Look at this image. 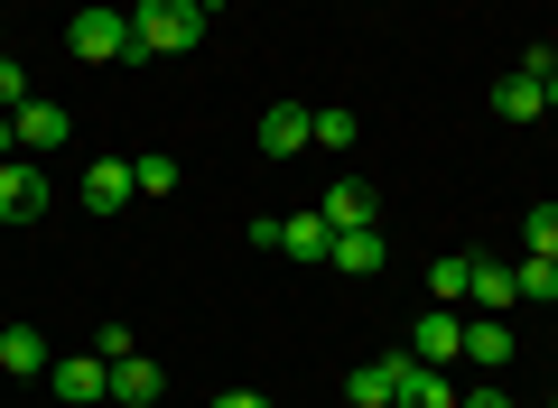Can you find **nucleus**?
I'll return each instance as SVG.
<instances>
[{"label":"nucleus","instance_id":"obj_30","mask_svg":"<svg viewBox=\"0 0 558 408\" xmlns=\"http://www.w3.org/2000/svg\"><path fill=\"white\" fill-rule=\"evenodd\" d=\"M205 10H215V0H205Z\"/></svg>","mask_w":558,"mask_h":408},{"label":"nucleus","instance_id":"obj_23","mask_svg":"<svg viewBox=\"0 0 558 408\" xmlns=\"http://www.w3.org/2000/svg\"><path fill=\"white\" fill-rule=\"evenodd\" d=\"M28 102H38V94H28V75H20L10 57H0V112H28Z\"/></svg>","mask_w":558,"mask_h":408},{"label":"nucleus","instance_id":"obj_5","mask_svg":"<svg viewBox=\"0 0 558 408\" xmlns=\"http://www.w3.org/2000/svg\"><path fill=\"white\" fill-rule=\"evenodd\" d=\"M47 371H57V399H65V408L112 399V362H102V353H65V362H47Z\"/></svg>","mask_w":558,"mask_h":408},{"label":"nucleus","instance_id":"obj_22","mask_svg":"<svg viewBox=\"0 0 558 408\" xmlns=\"http://www.w3.org/2000/svg\"><path fill=\"white\" fill-rule=\"evenodd\" d=\"M521 242H531V251H549V260H558V205H531V223H521Z\"/></svg>","mask_w":558,"mask_h":408},{"label":"nucleus","instance_id":"obj_13","mask_svg":"<svg viewBox=\"0 0 558 408\" xmlns=\"http://www.w3.org/2000/svg\"><path fill=\"white\" fill-rule=\"evenodd\" d=\"M326 270H336V279H373V270H381V223H363V233H336Z\"/></svg>","mask_w":558,"mask_h":408},{"label":"nucleus","instance_id":"obj_6","mask_svg":"<svg viewBox=\"0 0 558 408\" xmlns=\"http://www.w3.org/2000/svg\"><path fill=\"white\" fill-rule=\"evenodd\" d=\"M317 214H326V233H363V223L381 214V195L363 186V176H336V186L317 195Z\"/></svg>","mask_w":558,"mask_h":408},{"label":"nucleus","instance_id":"obj_31","mask_svg":"<svg viewBox=\"0 0 558 408\" xmlns=\"http://www.w3.org/2000/svg\"><path fill=\"white\" fill-rule=\"evenodd\" d=\"M549 408H558V399H549Z\"/></svg>","mask_w":558,"mask_h":408},{"label":"nucleus","instance_id":"obj_17","mask_svg":"<svg viewBox=\"0 0 558 408\" xmlns=\"http://www.w3.org/2000/svg\"><path fill=\"white\" fill-rule=\"evenodd\" d=\"M494 112H502V121H539V112H549V94H539V75H521V65H512V75L494 84Z\"/></svg>","mask_w":558,"mask_h":408},{"label":"nucleus","instance_id":"obj_19","mask_svg":"<svg viewBox=\"0 0 558 408\" xmlns=\"http://www.w3.org/2000/svg\"><path fill=\"white\" fill-rule=\"evenodd\" d=\"M354 139H363V131H354V112H344V102H326V112L307 121V149H336V158H354Z\"/></svg>","mask_w":558,"mask_h":408},{"label":"nucleus","instance_id":"obj_25","mask_svg":"<svg viewBox=\"0 0 558 408\" xmlns=\"http://www.w3.org/2000/svg\"><path fill=\"white\" fill-rule=\"evenodd\" d=\"M215 408H270V399H260V390H223Z\"/></svg>","mask_w":558,"mask_h":408},{"label":"nucleus","instance_id":"obj_29","mask_svg":"<svg viewBox=\"0 0 558 408\" xmlns=\"http://www.w3.org/2000/svg\"><path fill=\"white\" fill-rule=\"evenodd\" d=\"M0 38H10V28H0Z\"/></svg>","mask_w":558,"mask_h":408},{"label":"nucleus","instance_id":"obj_24","mask_svg":"<svg viewBox=\"0 0 558 408\" xmlns=\"http://www.w3.org/2000/svg\"><path fill=\"white\" fill-rule=\"evenodd\" d=\"M457 408H512V399H502V381H484V390H457Z\"/></svg>","mask_w":558,"mask_h":408},{"label":"nucleus","instance_id":"obj_9","mask_svg":"<svg viewBox=\"0 0 558 408\" xmlns=\"http://www.w3.org/2000/svg\"><path fill=\"white\" fill-rule=\"evenodd\" d=\"M512 297H521L512 260H475V279H465V307H475V316H512Z\"/></svg>","mask_w":558,"mask_h":408},{"label":"nucleus","instance_id":"obj_3","mask_svg":"<svg viewBox=\"0 0 558 408\" xmlns=\"http://www.w3.org/2000/svg\"><path fill=\"white\" fill-rule=\"evenodd\" d=\"M10 139H20V158H57L65 139H75V121H65V102H28V112H10Z\"/></svg>","mask_w":558,"mask_h":408},{"label":"nucleus","instance_id":"obj_2","mask_svg":"<svg viewBox=\"0 0 558 408\" xmlns=\"http://www.w3.org/2000/svg\"><path fill=\"white\" fill-rule=\"evenodd\" d=\"M65 57H84V65H121L131 57V10H75V20H65Z\"/></svg>","mask_w":558,"mask_h":408},{"label":"nucleus","instance_id":"obj_27","mask_svg":"<svg viewBox=\"0 0 558 408\" xmlns=\"http://www.w3.org/2000/svg\"><path fill=\"white\" fill-rule=\"evenodd\" d=\"M10 149H20V139H10V112H0V158H10Z\"/></svg>","mask_w":558,"mask_h":408},{"label":"nucleus","instance_id":"obj_15","mask_svg":"<svg viewBox=\"0 0 558 408\" xmlns=\"http://www.w3.org/2000/svg\"><path fill=\"white\" fill-rule=\"evenodd\" d=\"M418 353H428V362H457L465 353V307H428L418 316Z\"/></svg>","mask_w":558,"mask_h":408},{"label":"nucleus","instance_id":"obj_7","mask_svg":"<svg viewBox=\"0 0 558 408\" xmlns=\"http://www.w3.org/2000/svg\"><path fill=\"white\" fill-rule=\"evenodd\" d=\"M391 399H400V408H457V390H447V371H438V362H410V353H400Z\"/></svg>","mask_w":558,"mask_h":408},{"label":"nucleus","instance_id":"obj_16","mask_svg":"<svg viewBox=\"0 0 558 408\" xmlns=\"http://www.w3.org/2000/svg\"><path fill=\"white\" fill-rule=\"evenodd\" d=\"M279 251H289V260H326V251H336V233H326V214H317V205L279 223Z\"/></svg>","mask_w":558,"mask_h":408},{"label":"nucleus","instance_id":"obj_21","mask_svg":"<svg viewBox=\"0 0 558 408\" xmlns=\"http://www.w3.org/2000/svg\"><path fill=\"white\" fill-rule=\"evenodd\" d=\"M131 176H140V195H178V158H168V149L131 158Z\"/></svg>","mask_w":558,"mask_h":408},{"label":"nucleus","instance_id":"obj_4","mask_svg":"<svg viewBox=\"0 0 558 408\" xmlns=\"http://www.w3.org/2000/svg\"><path fill=\"white\" fill-rule=\"evenodd\" d=\"M47 214V168L38 158H0V223H38Z\"/></svg>","mask_w":558,"mask_h":408},{"label":"nucleus","instance_id":"obj_1","mask_svg":"<svg viewBox=\"0 0 558 408\" xmlns=\"http://www.w3.org/2000/svg\"><path fill=\"white\" fill-rule=\"evenodd\" d=\"M205 47V0H131V57H186Z\"/></svg>","mask_w":558,"mask_h":408},{"label":"nucleus","instance_id":"obj_28","mask_svg":"<svg viewBox=\"0 0 558 408\" xmlns=\"http://www.w3.org/2000/svg\"><path fill=\"white\" fill-rule=\"evenodd\" d=\"M344 408H363V399H344ZM391 408H400V399H391Z\"/></svg>","mask_w":558,"mask_h":408},{"label":"nucleus","instance_id":"obj_14","mask_svg":"<svg viewBox=\"0 0 558 408\" xmlns=\"http://www.w3.org/2000/svg\"><path fill=\"white\" fill-rule=\"evenodd\" d=\"M465 362L512 371V325H502V316H465Z\"/></svg>","mask_w":558,"mask_h":408},{"label":"nucleus","instance_id":"obj_18","mask_svg":"<svg viewBox=\"0 0 558 408\" xmlns=\"http://www.w3.org/2000/svg\"><path fill=\"white\" fill-rule=\"evenodd\" d=\"M465 279H475V260H465V251L428 260V307H465Z\"/></svg>","mask_w":558,"mask_h":408},{"label":"nucleus","instance_id":"obj_26","mask_svg":"<svg viewBox=\"0 0 558 408\" xmlns=\"http://www.w3.org/2000/svg\"><path fill=\"white\" fill-rule=\"evenodd\" d=\"M539 94H549V112H558V65H549V75H539Z\"/></svg>","mask_w":558,"mask_h":408},{"label":"nucleus","instance_id":"obj_12","mask_svg":"<svg viewBox=\"0 0 558 408\" xmlns=\"http://www.w3.org/2000/svg\"><path fill=\"white\" fill-rule=\"evenodd\" d=\"M159 390H168V371L149 362V353H121V362H112V399H121V408H149Z\"/></svg>","mask_w":558,"mask_h":408},{"label":"nucleus","instance_id":"obj_20","mask_svg":"<svg viewBox=\"0 0 558 408\" xmlns=\"http://www.w3.org/2000/svg\"><path fill=\"white\" fill-rule=\"evenodd\" d=\"M512 279H521V297H558V260H549V251H521Z\"/></svg>","mask_w":558,"mask_h":408},{"label":"nucleus","instance_id":"obj_11","mask_svg":"<svg viewBox=\"0 0 558 408\" xmlns=\"http://www.w3.org/2000/svg\"><path fill=\"white\" fill-rule=\"evenodd\" d=\"M307 121H317V112L270 102V112H260V158H299V149H307Z\"/></svg>","mask_w":558,"mask_h":408},{"label":"nucleus","instance_id":"obj_8","mask_svg":"<svg viewBox=\"0 0 558 408\" xmlns=\"http://www.w3.org/2000/svg\"><path fill=\"white\" fill-rule=\"evenodd\" d=\"M131 195H140L131 158H94V168H84V205H94V214H121Z\"/></svg>","mask_w":558,"mask_h":408},{"label":"nucleus","instance_id":"obj_10","mask_svg":"<svg viewBox=\"0 0 558 408\" xmlns=\"http://www.w3.org/2000/svg\"><path fill=\"white\" fill-rule=\"evenodd\" d=\"M47 362H57V353H47L38 325H0V371H10V381H38Z\"/></svg>","mask_w":558,"mask_h":408}]
</instances>
